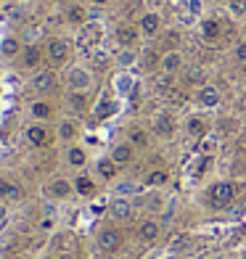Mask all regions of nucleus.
<instances>
[{
  "label": "nucleus",
  "mask_w": 246,
  "mask_h": 259,
  "mask_svg": "<svg viewBox=\"0 0 246 259\" xmlns=\"http://www.w3.org/2000/svg\"><path fill=\"white\" fill-rule=\"evenodd\" d=\"M66 19L72 21V24H77V27H79V24H85V19H88V11L82 8L79 3H74V6H69V8H66Z\"/></svg>",
  "instance_id": "nucleus-27"
},
{
  "label": "nucleus",
  "mask_w": 246,
  "mask_h": 259,
  "mask_svg": "<svg viewBox=\"0 0 246 259\" xmlns=\"http://www.w3.org/2000/svg\"><path fill=\"white\" fill-rule=\"evenodd\" d=\"M77 135H79V127H77L74 119H61V122L56 124V138H58V143H69V146H72L74 140H77Z\"/></svg>",
  "instance_id": "nucleus-11"
},
{
  "label": "nucleus",
  "mask_w": 246,
  "mask_h": 259,
  "mask_svg": "<svg viewBox=\"0 0 246 259\" xmlns=\"http://www.w3.org/2000/svg\"><path fill=\"white\" fill-rule=\"evenodd\" d=\"M116 172H119V164H116L111 156H101V159L96 161V175H98L101 180L111 183V180L116 178Z\"/></svg>",
  "instance_id": "nucleus-16"
},
{
  "label": "nucleus",
  "mask_w": 246,
  "mask_h": 259,
  "mask_svg": "<svg viewBox=\"0 0 246 259\" xmlns=\"http://www.w3.org/2000/svg\"><path fill=\"white\" fill-rule=\"evenodd\" d=\"M24 140H27L32 148H45V146H51L53 133L43 122H32V124L24 127Z\"/></svg>",
  "instance_id": "nucleus-4"
},
{
  "label": "nucleus",
  "mask_w": 246,
  "mask_h": 259,
  "mask_svg": "<svg viewBox=\"0 0 246 259\" xmlns=\"http://www.w3.org/2000/svg\"><path fill=\"white\" fill-rule=\"evenodd\" d=\"M119 167H125V164H130L133 161V156H135V146L130 143V140H125V143H116L114 148H111V154H109Z\"/></svg>",
  "instance_id": "nucleus-18"
},
{
  "label": "nucleus",
  "mask_w": 246,
  "mask_h": 259,
  "mask_svg": "<svg viewBox=\"0 0 246 259\" xmlns=\"http://www.w3.org/2000/svg\"><path fill=\"white\" fill-rule=\"evenodd\" d=\"M24 3H29V0H24Z\"/></svg>",
  "instance_id": "nucleus-44"
},
{
  "label": "nucleus",
  "mask_w": 246,
  "mask_h": 259,
  "mask_svg": "<svg viewBox=\"0 0 246 259\" xmlns=\"http://www.w3.org/2000/svg\"><path fill=\"white\" fill-rule=\"evenodd\" d=\"M127 140H130L135 148H146L148 146V133H146V130H140V127H135V130H130V138H127Z\"/></svg>",
  "instance_id": "nucleus-28"
},
{
  "label": "nucleus",
  "mask_w": 246,
  "mask_h": 259,
  "mask_svg": "<svg viewBox=\"0 0 246 259\" xmlns=\"http://www.w3.org/2000/svg\"><path fill=\"white\" fill-rule=\"evenodd\" d=\"M69 106L77 111V114H82L88 109V98H85V93H69Z\"/></svg>",
  "instance_id": "nucleus-29"
},
{
  "label": "nucleus",
  "mask_w": 246,
  "mask_h": 259,
  "mask_svg": "<svg viewBox=\"0 0 246 259\" xmlns=\"http://www.w3.org/2000/svg\"><path fill=\"white\" fill-rule=\"evenodd\" d=\"M111 111H114V106L103 98V101H98V106L93 109V114H96V119H106V116H111Z\"/></svg>",
  "instance_id": "nucleus-30"
},
{
  "label": "nucleus",
  "mask_w": 246,
  "mask_h": 259,
  "mask_svg": "<svg viewBox=\"0 0 246 259\" xmlns=\"http://www.w3.org/2000/svg\"><path fill=\"white\" fill-rule=\"evenodd\" d=\"M133 61H135L133 48H122V53H119V64H122V66H130Z\"/></svg>",
  "instance_id": "nucleus-35"
},
{
  "label": "nucleus",
  "mask_w": 246,
  "mask_h": 259,
  "mask_svg": "<svg viewBox=\"0 0 246 259\" xmlns=\"http://www.w3.org/2000/svg\"><path fill=\"white\" fill-rule=\"evenodd\" d=\"M233 201H236V185L228 183V180H222L212 188V204L217 209H228Z\"/></svg>",
  "instance_id": "nucleus-6"
},
{
  "label": "nucleus",
  "mask_w": 246,
  "mask_h": 259,
  "mask_svg": "<svg viewBox=\"0 0 246 259\" xmlns=\"http://www.w3.org/2000/svg\"><path fill=\"white\" fill-rule=\"evenodd\" d=\"M27 114L32 116V122H51L53 116H56V109H53V103L37 98V101H32L27 106Z\"/></svg>",
  "instance_id": "nucleus-8"
},
{
  "label": "nucleus",
  "mask_w": 246,
  "mask_h": 259,
  "mask_svg": "<svg viewBox=\"0 0 246 259\" xmlns=\"http://www.w3.org/2000/svg\"><path fill=\"white\" fill-rule=\"evenodd\" d=\"M29 85L37 96H48V93H53V88H56V72L53 69H37V72L32 74Z\"/></svg>",
  "instance_id": "nucleus-5"
},
{
  "label": "nucleus",
  "mask_w": 246,
  "mask_h": 259,
  "mask_svg": "<svg viewBox=\"0 0 246 259\" xmlns=\"http://www.w3.org/2000/svg\"><path fill=\"white\" fill-rule=\"evenodd\" d=\"M138 34H140V29L133 27V24H119L114 29V37H116V42H119L122 48H133V45L138 42Z\"/></svg>",
  "instance_id": "nucleus-14"
},
{
  "label": "nucleus",
  "mask_w": 246,
  "mask_h": 259,
  "mask_svg": "<svg viewBox=\"0 0 246 259\" xmlns=\"http://www.w3.org/2000/svg\"><path fill=\"white\" fill-rule=\"evenodd\" d=\"M21 51H24V45H21V40L16 34H6V37L0 40V56L3 58H19Z\"/></svg>",
  "instance_id": "nucleus-17"
},
{
  "label": "nucleus",
  "mask_w": 246,
  "mask_h": 259,
  "mask_svg": "<svg viewBox=\"0 0 246 259\" xmlns=\"http://www.w3.org/2000/svg\"><path fill=\"white\" fill-rule=\"evenodd\" d=\"M159 233H161L159 222L156 220H146V222H140V228H138V238L143 243H154L159 238Z\"/></svg>",
  "instance_id": "nucleus-22"
},
{
  "label": "nucleus",
  "mask_w": 246,
  "mask_h": 259,
  "mask_svg": "<svg viewBox=\"0 0 246 259\" xmlns=\"http://www.w3.org/2000/svg\"><path fill=\"white\" fill-rule=\"evenodd\" d=\"M53 246H56V249H61V251H69V249H72V235H69V233H61V235H56Z\"/></svg>",
  "instance_id": "nucleus-31"
},
{
  "label": "nucleus",
  "mask_w": 246,
  "mask_h": 259,
  "mask_svg": "<svg viewBox=\"0 0 246 259\" xmlns=\"http://www.w3.org/2000/svg\"><path fill=\"white\" fill-rule=\"evenodd\" d=\"M72 183H74V193L82 196V198H93V196H96V191H98L96 180H93L90 175H85V172H79Z\"/></svg>",
  "instance_id": "nucleus-13"
},
{
  "label": "nucleus",
  "mask_w": 246,
  "mask_h": 259,
  "mask_svg": "<svg viewBox=\"0 0 246 259\" xmlns=\"http://www.w3.org/2000/svg\"><path fill=\"white\" fill-rule=\"evenodd\" d=\"M233 56H236V61H238V64H246V40L236 45V51H233Z\"/></svg>",
  "instance_id": "nucleus-36"
},
{
  "label": "nucleus",
  "mask_w": 246,
  "mask_h": 259,
  "mask_svg": "<svg viewBox=\"0 0 246 259\" xmlns=\"http://www.w3.org/2000/svg\"><path fill=\"white\" fill-rule=\"evenodd\" d=\"M185 77H188L191 85H198V88L207 85V82H204V69H188V74H185Z\"/></svg>",
  "instance_id": "nucleus-32"
},
{
  "label": "nucleus",
  "mask_w": 246,
  "mask_h": 259,
  "mask_svg": "<svg viewBox=\"0 0 246 259\" xmlns=\"http://www.w3.org/2000/svg\"><path fill=\"white\" fill-rule=\"evenodd\" d=\"M170 183V175L164 172V169H151L146 175V185L148 188H161V185H167Z\"/></svg>",
  "instance_id": "nucleus-26"
},
{
  "label": "nucleus",
  "mask_w": 246,
  "mask_h": 259,
  "mask_svg": "<svg viewBox=\"0 0 246 259\" xmlns=\"http://www.w3.org/2000/svg\"><path fill=\"white\" fill-rule=\"evenodd\" d=\"M220 101H222V96L215 85H201L196 90V103L204 106V109H215V106H220Z\"/></svg>",
  "instance_id": "nucleus-10"
},
{
  "label": "nucleus",
  "mask_w": 246,
  "mask_h": 259,
  "mask_svg": "<svg viewBox=\"0 0 246 259\" xmlns=\"http://www.w3.org/2000/svg\"><path fill=\"white\" fill-rule=\"evenodd\" d=\"M138 29H140V34H146V37H154V34L161 29V16L154 14V11H146L138 21Z\"/></svg>",
  "instance_id": "nucleus-12"
},
{
  "label": "nucleus",
  "mask_w": 246,
  "mask_h": 259,
  "mask_svg": "<svg viewBox=\"0 0 246 259\" xmlns=\"http://www.w3.org/2000/svg\"><path fill=\"white\" fill-rule=\"evenodd\" d=\"M109 214H111V220H116V222L130 220V217H133V204H130V198H114V201L109 204Z\"/></svg>",
  "instance_id": "nucleus-15"
},
{
  "label": "nucleus",
  "mask_w": 246,
  "mask_h": 259,
  "mask_svg": "<svg viewBox=\"0 0 246 259\" xmlns=\"http://www.w3.org/2000/svg\"><path fill=\"white\" fill-rule=\"evenodd\" d=\"M45 191H48V196L56 198V201H66V198L74 193V183L66 180V178H53Z\"/></svg>",
  "instance_id": "nucleus-9"
},
{
  "label": "nucleus",
  "mask_w": 246,
  "mask_h": 259,
  "mask_svg": "<svg viewBox=\"0 0 246 259\" xmlns=\"http://www.w3.org/2000/svg\"><path fill=\"white\" fill-rule=\"evenodd\" d=\"M178 40H180L178 32H167V42L172 45V51H178V48H175V45H178Z\"/></svg>",
  "instance_id": "nucleus-37"
},
{
  "label": "nucleus",
  "mask_w": 246,
  "mask_h": 259,
  "mask_svg": "<svg viewBox=\"0 0 246 259\" xmlns=\"http://www.w3.org/2000/svg\"><path fill=\"white\" fill-rule=\"evenodd\" d=\"M82 3H93V0H82Z\"/></svg>",
  "instance_id": "nucleus-41"
},
{
  "label": "nucleus",
  "mask_w": 246,
  "mask_h": 259,
  "mask_svg": "<svg viewBox=\"0 0 246 259\" xmlns=\"http://www.w3.org/2000/svg\"><path fill=\"white\" fill-rule=\"evenodd\" d=\"M243 85H246V72H243Z\"/></svg>",
  "instance_id": "nucleus-40"
},
{
  "label": "nucleus",
  "mask_w": 246,
  "mask_h": 259,
  "mask_svg": "<svg viewBox=\"0 0 246 259\" xmlns=\"http://www.w3.org/2000/svg\"><path fill=\"white\" fill-rule=\"evenodd\" d=\"M148 209H154V211H159V209H161V198H159V196H154V198H148Z\"/></svg>",
  "instance_id": "nucleus-38"
},
{
  "label": "nucleus",
  "mask_w": 246,
  "mask_h": 259,
  "mask_svg": "<svg viewBox=\"0 0 246 259\" xmlns=\"http://www.w3.org/2000/svg\"><path fill=\"white\" fill-rule=\"evenodd\" d=\"M66 164H69V167H74V169H82L88 164V151L82 148V146H74L72 143V146L66 148Z\"/></svg>",
  "instance_id": "nucleus-23"
},
{
  "label": "nucleus",
  "mask_w": 246,
  "mask_h": 259,
  "mask_svg": "<svg viewBox=\"0 0 246 259\" xmlns=\"http://www.w3.org/2000/svg\"><path fill=\"white\" fill-rule=\"evenodd\" d=\"M45 3H51V0H45Z\"/></svg>",
  "instance_id": "nucleus-43"
},
{
  "label": "nucleus",
  "mask_w": 246,
  "mask_h": 259,
  "mask_svg": "<svg viewBox=\"0 0 246 259\" xmlns=\"http://www.w3.org/2000/svg\"><path fill=\"white\" fill-rule=\"evenodd\" d=\"M93 85V74L85 66H69L66 72V88L69 93H88Z\"/></svg>",
  "instance_id": "nucleus-3"
},
{
  "label": "nucleus",
  "mask_w": 246,
  "mask_h": 259,
  "mask_svg": "<svg viewBox=\"0 0 246 259\" xmlns=\"http://www.w3.org/2000/svg\"><path fill=\"white\" fill-rule=\"evenodd\" d=\"M185 130H188V135L196 138V140H204L207 138V122L201 116H191L188 122H185Z\"/></svg>",
  "instance_id": "nucleus-25"
},
{
  "label": "nucleus",
  "mask_w": 246,
  "mask_h": 259,
  "mask_svg": "<svg viewBox=\"0 0 246 259\" xmlns=\"http://www.w3.org/2000/svg\"><path fill=\"white\" fill-rule=\"evenodd\" d=\"M161 72L164 74H175V72H180L183 69V53L180 51H167L161 56Z\"/></svg>",
  "instance_id": "nucleus-21"
},
{
  "label": "nucleus",
  "mask_w": 246,
  "mask_h": 259,
  "mask_svg": "<svg viewBox=\"0 0 246 259\" xmlns=\"http://www.w3.org/2000/svg\"><path fill=\"white\" fill-rule=\"evenodd\" d=\"M21 198V188L8 180V178H0V204H14Z\"/></svg>",
  "instance_id": "nucleus-20"
},
{
  "label": "nucleus",
  "mask_w": 246,
  "mask_h": 259,
  "mask_svg": "<svg viewBox=\"0 0 246 259\" xmlns=\"http://www.w3.org/2000/svg\"><path fill=\"white\" fill-rule=\"evenodd\" d=\"M93 3H96V6H106L109 0H93Z\"/></svg>",
  "instance_id": "nucleus-39"
},
{
  "label": "nucleus",
  "mask_w": 246,
  "mask_h": 259,
  "mask_svg": "<svg viewBox=\"0 0 246 259\" xmlns=\"http://www.w3.org/2000/svg\"><path fill=\"white\" fill-rule=\"evenodd\" d=\"M43 259H53V256H43Z\"/></svg>",
  "instance_id": "nucleus-42"
},
{
  "label": "nucleus",
  "mask_w": 246,
  "mask_h": 259,
  "mask_svg": "<svg viewBox=\"0 0 246 259\" xmlns=\"http://www.w3.org/2000/svg\"><path fill=\"white\" fill-rule=\"evenodd\" d=\"M228 8L233 16H246V0H230Z\"/></svg>",
  "instance_id": "nucleus-33"
},
{
  "label": "nucleus",
  "mask_w": 246,
  "mask_h": 259,
  "mask_svg": "<svg viewBox=\"0 0 246 259\" xmlns=\"http://www.w3.org/2000/svg\"><path fill=\"white\" fill-rule=\"evenodd\" d=\"M220 34H222V27H220L217 19H204V21H201V37H204L207 42H217Z\"/></svg>",
  "instance_id": "nucleus-24"
},
{
  "label": "nucleus",
  "mask_w": 246,
  "mask_h": 259,
  "mask_svg": "<svg viewBox=\"0 0 246 259\" xmlns=\"http://www.w3.org/2000/svg\"><path fill=\"white\" fill-rule=\"evenodd\" d=\"M45 58H48L51 66H64L72 58V42L64 37H51L45 45Z\"/></svg>",
  "instance_id": "nucleus-1"
},
{
  "label": "nucleus",
  "mask_w": 246,
  "mask_h": 259,
  "mask_svg": "<svg viewBox=\"0 0 246 259\" xmlns=\"http://www.w3.org/2000/svg\"><path fill=\"white\" fill-rule=\"evenodd\" d=\"M43 58H45V48L29 42V45H24V51H21L19 61H21V66H24V69H29V72H37L40 64H43Z\"/></svg>",
  "instance_id": "nucleus-7"
},
{
  "label": "nucleus",
  "mask_w": 246,
  "mask_h": 259,
  "mask_svg": "<svg viewBox=\"0 0 246 259\" xmlns=\"http://www.w3.org/2000/svg\"><path fill=\"white\" fill-rule=\"evenodd\" d=\"M154 135H159V138H172L175 135V122L167 111H159L154 116Z\"/></svg>",
  "instance_id": "nucleus-19"
},
{
  "label": "nucleus",
  "mask_w": 246,
  "mask_h": 259,
  "mask_svg": "<svg viewBox=\"0 0 246 259\" xmlns=\"http://www.w3.org/2000/svg\"><path fill=\"white\" fill-rule=\"evenodd\" d=\"M96 243H98V249L103 251V254H116L122 249V243H125V235H122V230L119 228H101L98 230V238H96Z\"/></svg>",
  "instance_id": "nucleus-2"
},
{
  "label": "nucleus",
  "mask_w": 246,
  "mask_h": 259,
  "mask_svg": "<svg viewBox=\"0 0 246 259\" xmlns=\"http://www.w3.org/2000/svg\"><path fill=\"white\" fill-rule=\"evenodd\" d=\"M188 235H185V233H180V235H175V238H172V251H183L185 249V246H188Z\"/></svg>",
  "instance_id": "nucleus-34"
}]
</instances>
